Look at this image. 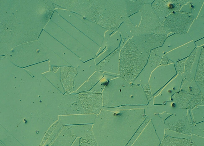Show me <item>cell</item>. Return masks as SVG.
<instances>
[{
    "mask_svg": "<svg viewBox=\"0 0 204 146\" xmlns=\"http://www.w3.org/2000/svg\"><path fill=\"white\" fill-rule=\"evenodd\" d=\"M191 14L195 19H196L203 5L204 0H193L191 1Z\"/></svg>",
    "mask_w": 204,
    "mask_h": 146,
    "instance_id": "44dd1931",
    "label": "cell"
},
{
    "mask_svg": "<svg viewBox=\"0 0 204 146\" xmlns=\"http://www.w3.org/2000/svg\"><path fill=\"white\" fill-rule=\"evenodd\" d=\"M196 47L192 41L166 54L169 60L174 61L181 60L187 58Z\"/></svg>",
    "mask_w": 204,
    "mask_h": 146,
    "instance_id": "2e32d148",
    "label": "cell"
},
{
    "mask_svg": "<svg viewBox=\"0 0 204 146\" xmlns=\"http://www.w3.org/2000/svg\"><path fill=\"white\" fill-rule=\"evenodd\" d=\"M204 4L201 7L196 19L203 20H204Z\"/></svg>",
    "mask_w": 204,
    "mask_h": 146,
    "instance_id": "603a6c76",
    "label": "cell"
},
{
    "mask_svg": "<svg viewBox=\"0 0 204 146\" xmlns=\"http://www.w3.org/2000/svg\"><path fill=\"white\" fill-rule=\"evenodd\" d=\"M165 54L162 46L151 50L145 67H156L160 64L162 58Z\"/></svg>",
    "mask_w": 204,
    "mask_h": 146,
    "instance_id": "d6986e66",
    "label": "cell"
},
{
    "mask_svg": "<svg viewBox=\"0 0 204 146\" xmlns=\"http://www.w3.org/2000/svg\"><path fill=\"white\" fill-rule=\"evenodd\" d=\"M154 0H145V3L151 4Z\"/></svg>",
    "mask_w": 204,
    "mask_h": 146,
    "instance_id": "484cf974",
    "label": "cell"
},
{
    "mask_svg": "<svg viewBox=\"0 0 204 146\" xmlns=\"http://www.w3.org/2000/svg\"><path fill=\"white\" fill-rule=\"evenodd\" d=\"M190 0H154L151 4L153 11L161 20L165 19L172 13L179 11Z\"/></svg>",
    "mask_w": 204,
    "mask_h": 146,
    "instance_id": "30bf717a",
    "label": "cell"
},
{
    "mask_svg": "<svg viewBox=\"0 0 204 146\" xmlns=\"http://www.w3.org/2000/svg\"><path fill=\"white\" fill-rule=\"evenodd\" d=\"M128 17L135 27L136 36L152 34L167 37L164 21L156 15L151 4L145 3L138 12Z\"/></svg>",
    "mask_w": 204,
    "mask_h": 146,
    "instance_id": "8992f818",
    "label": "cell"
},
{
    "mask_svg": "<svg viewBox=\"0 0 204 146\" xmlns=\"http://www.w3.org/2000/svg\"><path fill=\"white\" fill-rule=\"evenodd\" d=\"M192 41L187 33L173 34L167 37L162 47L166 54Z\"/></svg>",
    "mask_w": 204,
    "mask_h": 146,
    "instance_id": "9a60e30c",
    "label": "cell"
},
{
    "mask_svg": "<svg viewBox=\"0 0 204 146\" xmlns=\"http://www.w3.org/2000/svg\"><path fill=\"white\" fill-rule=\"evenodd\" d=\"M79 97L84 110H88V113L94 115L99 114L103 107L102 93L88 92V93L80 94Z\"/></svg>",
    "mask_w": 204,
    "mask_h": 146,
    "instance_id": "8fae6325",
    "label": "cell"
},
{
    "mask_svg": "<svg viewBox=\"0 0 204 146\" xmlns=\"http://www.w3.org/2000/svg\"><path fill=\"white\" fill-rule=\"evenodd\" d=\"M204 20L195 19L187 34L192 40L195 42L204 36Z\"/></svg>",
    "mask_w": 204,
    "mask_h": 146,
    "instance_id": "ac0fdd59",
    "label": "cell"
},
{
    "mask_svg": "<svg viewBox=\"0 0 204 146\" xmlns=\"http://www.w3.org/2000/svg\"><path fill=\"white\" fill-rule=\"evenodd\" d=\"M76 13L107 31H115L128 17L125 0L79 1Z\"/></svg>",
    "mask_w": 204,
    "mask_h": 146,
    "instance_id": "3957f363",
    "label": "cell"
},
{
    "mask_svg": "<svg viewBox=\"0 0 204 146\" xmlns=\"http://www.w3.org/2000/svg\"><path fill=\"white\" fill-rule=\"evenodd\" d=\"M121 38L118 31H107L100 49L94 59L96 65L119 47Z\"/></svg>",
    "mask_w": 204,
    "mask_h": 146,
    "instance_id": "9c48e42d",
    "label": "cell"
},
{
    "mask_svg": "<svg viewBox=\"0 0 204 146\" xmlns=\"http://www.w3.org/2000/svg\"><path fill=\"white\" fill-rule=\"evenodd\" d=\"M117 31L121 38L119 46L120 49L128 40L136 36V28L128 17L121 24Z\"/></svg>",
    "mask_w": 204,
    "mask_h": 146,
    "instance_id": "e0dca14e",
    "label": "cell"
},
{
    "mask_svg": "<svg viewBox=\"0 0 204 146\" xmlns=\"http://www.w3.org/2000/svg\"><path fill=\"white\" fill-rule=\"evenodd\" d=\"M119 47L96 65V70L119 75Z\"/></svg>",
    "mask_w": 204,
    "mask_h": 146,
    "instance_id": "7c38bea8",
    "label": "cell"
},
{
    "mask_svg": "<svg viewBox=\"0 0 204 146\" xmlns=\"http://www.w3.org/2000/svg\"><path fill=\"white\" fill-rule=\"evenodd\" d=\"M169 60L166 54H165L162 57L160 64H166Z\"/></svg>",
    "mask_w": 204,
    "mask_h": 146,
    "instance_id": "d4e9b609",
    "label": "cell"
},
{
    "mask_svg": "<svg viewBox=\"0 0 204 146\" xmlns=\"http://www.w3.org/2000/svg\"><path fill=\"white\" fill-rule=\"evenodd\" d=\"M157 141L154 128L150 121L132 146H155Z\"/></svg>",
    "mask_w": 204,
    "mask_h": 146,
    "instance_id": "5bb4252c",
    "label": "cell"
},
{
    "mask_svg": "<svg viewBox=\"0 0 204 146\" xmlns=\"http://www.w3.org/2000/svg\"><path fill=\"white\" fill-rule=\"evenodd\" d=\"M195 19L191 14L179 11L168 15L163 24L168 35L170 33L186 34Z\"/></svg>",
    "mask_w": 204,
    "mask_h": 146,
    "instance_id": "ba28073f",
    "label": "cell"
},
{
    "mask_svg": "<svg viewBox=\"0 0 204 146\" xmlns=\"http://www.w3.org/2000/svg\"><path fill=\"white\" fill-rule=\"evenodd\" d=\"M103 107L146 105L148 102L142 84L128 81L120 76L110 80L102 92Z\"/></svg>",
    "mask_w": 204,
    "mask_h": 146,
    "instance_id": "277c9868",
    "label": "cell"
},
{
    "mask_svg": "<svg viewBox=\"0 0 204 146\" xmlns=\"http://www.w3.org/2000/svg\"><path fill=\"white\" fill-rule=\"evenodd\" d=\"M127 13L128 17L138 12L145 4V0H125Z\"/></svg>",
    "mask_w": 204,
    "mask_h": 146,
    "instance_id": "ffe728a7",
    "label": "cell"
},
{
    "mask_svg": "<svg viewBox=\"0 0 204 146\" xmlns=\"http://www.w3.org/2000/svg\"><path fill=\"white\" fill-rule=\"evenodd\" d=\"M150 51L131 39L128 40L120 51L119 76L128 81L134 82L145 66Z\"/></svg>",
    "mask_w": 204,
    "mask_h": 146,
    "instance_id": "5b68a950",
    "label": "cell"
},
{
    "mask_svg": "<svg viewBox=\"0 0 204 146\" xmlns=\"http://www.w3.org/2000/svg\"><path fill=\"white\" fill-rule=\"evenodd\" d=\"M149 121L147 119H146L137 131L132 137L126 146H132L134 142L141 133L145 126L147 124Z\"/></svg>",
    "mask_w": 204,
    "mask_h": 146,
    "instance_id": "7402d4cb",
    "label": "cell"
},
{
    "mask_svg": "<svg viewBox=\"0 0 204 146\" xmlns=\"http://www.w3.org/2000/svg\"><path fill=\"white\" fill-rule=\"evenodd\" d=\"M195 44L196 47H199L204 45V38L200 39L194 42Z\"/></svg>",
    "mask_w": 204,
    "mask_h": 146,
    "instance_id": "cb8c5ba5",
    "label": "cell"
},
{
    "mask_svg": "<svg viewBox=\"0 0 204 146\" xmlns=\"http://www.w3.org/2000/svg\"><path fill=\"white\" fill-rule=\"evenodd\" d=\"M0 56L38 40L55 11L51 0H0Z\"/></svg>",
    "mask_w": 204,
    "mask_h": 146,
    "instance_id": "6da1fadb",
    "label": "cell"
},
{
    "mask_svg": "<svg viewBox=\"0 0 204 146\" xmlns=\"http://www.w3.org/2000/svg\"><path fill=\"white\" fill-rule=\"evenodd\" d=\"M146 118L144 109H102L95 120L98 146H126Z\"/></svg>",
    "mask_w": 204,
    "mask_h": 146,
    "instance_id": "7a4b0ae2",
    "label": "cell"
},
{
    "mask_svg": "<svg viewBox=\"0 0 204 146\" xmlns=\"http://www.w3.org/2000/svg\"><path fill=\"white\" fill-rule=\"evenodd\" d=\"M53 52L39 40L23 43L13 48L6 56L10 61L15 60H48Z\"/></svg>",
    "mask_w": 204,
    "mask_h": 146,
    "instance_id": "52a82bcc",
    "label": "cell"
},
{
    "mask_svg": "<svg viewBox=\"0 0 204 146\" xmlns=\"http://www.w3.org/2000/svg\"><path fill=\"white\" fill-rule=\"evenodd\" d=\"M167 36L156 35H143L135 36L131 39L140 46L151 50L162 46Z\"/></svg>",
    "mask_w": 204,
    "mask_h": 146,
    "instance_id": "4fadbf2b",
    "label": "cell"
}]
</instances>
